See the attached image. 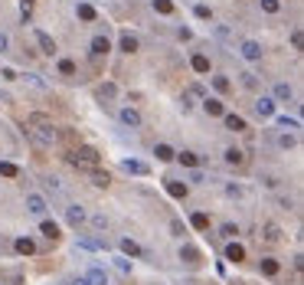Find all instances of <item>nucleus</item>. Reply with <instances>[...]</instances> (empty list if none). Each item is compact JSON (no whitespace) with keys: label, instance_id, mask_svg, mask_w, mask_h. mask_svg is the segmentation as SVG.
Masks as SVG:
<instances>
[{"label":"nucleus","instance_id":"nucleus-1","mask_svg":"<svg viewBox=\"0 0 304 285\" xmlns=\"http://www.w3.org/2000/svg\"><path fill=\"white\" fill-rule=\"evenodd\" d=\"M98 161H101V154H98L95 148H88V144H79L76 151H69V164H72V167H79V171L98 167Z\"/></svg>","mask_w":304,"mask_h":285},{"label":"nucleus","instance_id":"nucleus-2","mask_svg":"<svg viewBox=\"0 0 304 285\" xmlns=\"http://www.w3.org/2000/svg\"><path fill=\"white\" fill-rule=\"evenodd\" d=\"M33 125H40V128H30V134L36 138V144H43V148H49V144H56V132H53V125L43 118V115H33Z\"/></svg>","mask_w":304,"mask_h":285},{"label":"nucleus","instance_id":"nucleus-3","mask_svg":"<svg viewBox=\"0 0 304 285\" xmlns=\"http://www.w3.org/2000/svg\"><path fill=\"white\" fill-rule=\"evenodd\" d=\"M65 219H69V226H82L85 223V210L79 207V203H69L65 207Z\"/></svg>","mask_w":304,"mask_h":285},{"label":"nucleus","instance_id":"nucleus-4","mask_svg":"<svg viewBox=\"0 0 304 285\" xmlns=\"http://www.w3.org/2000/svg\"><path fill=\"white\" fill-rule=\"evenodd\" d=\"M262 240L268 242V246L282 242V226H278V223H265V226H262Z\"/></svg>","mask_w":304,"mask_h":285},{"label":"nucleus","instance_id":"nucleus-5","mask_svg":"<svg viewBox=\"0 0 304 285\" xmlns=\"http://www.w3.org/2000/svg\"><path fill=\"white\" fill-rule=\"evenodd\" d=\"M242 56H245L249 63H259L262 59V46L255 43V40H245V43H242Z\"/></svg>","mask_w":304,"mask_h":285},{"label":"nucleus","instance_id":"nucleus-6","mask_svg":"<svg viewBox=\"0 0 304 285\" xmlns=\"http://www.w3.org/2000/svg\"><path fill=\"white\" fill-rule=\"evenodd\" d=\"M85 174H88V180H92V187H101V190H105V187L111 184V177L105 174V171H95V167H88Z\"/></svg>","mask_w":304,"mask_h":285},{"label":"nucleus","instance_id":"nucleus-7","mask_svg":"<svg viewBox=\"0 0 304 285\" xmlns=\"http://www.w3.org/2000/svg\"><path fill=\"white\" fill-rule=\"evenodd\" d=\"M36 43H40V49H43L46 56H53L56 53V40L49 33H43V30H36Z\"/></svg>","mask_w":304,"mask_h":285},{"label":"nucleus","instance_id":"nucleus-8","mask_svg":"<svg viewBox=\"0 0 304 285\" xmlns=\"http://www.w3.org/2000/svg\"><path fill=\"white\" fill-rule=\"evenodd\" d=\"M26 210L36 213V217H43V213H46V200L40 197V194H30V197H26Z\"/></svg>","mask_w":304,"mask_h":285},{"label":"nucleus","instance_id":"nucleus-9","mask_svg":"<svg viewBox=\"0 0 304 285\" xmlns=\"http://www.w3.org/2000/svg\"><path fill=\"white\" fill-rule=\"evenodd\" d=\"M255 115H259V118H272L275 115V99H259L255 102Z\"/></svg>","mask_w":304,"mask_h":285},{"label":"nucleus","instance_id":"nucleus-10","mask_svg":"<svg viewBox=\"0 0 304 285\" xmlns=\"http://www.w3.org/2000/svg\"><path fill=\"white\" fill-rule=\"evenodd\" d=\"M226 164L242 167V164H245V151H239V148H226Z\"/></svg>","mask_w":304,"mask_h":285},{"label":"nucleus","instance_id":"nucleus-11","mask_svg":"<svg viewBox=\"0 0 304 285\" xmlns=\"http://www.w3.org/2000/svg\"><path fill=\"white\" fill-rule=\"evenodd\" d=\"M40 233H43L46 240H53V242H59V226H56L53 219H43V223H40Z\"/></svg>","mask_w":304,"mask_h":285},{"label":"nucleus","instance_id":"nucleus-12","mask_svg":"<svg viewBox=\"0 0 304 285\" xmlns=\"http://www.w3.org/2000/svg\"><path fill=\"white\" fill-rule=\"evenodd\" d=\"M223 125L229 132H245V118H239V115H223Z\"/></svg>","mask_w":304,"mask_h":285},{"label":"nucleus","instance_id":"nucleus-13","mask_svg":"<svg viewBox=\"0 0 304 285\" xmlns=\"http://www.w3.org/2000/svg\"><path fill=\"white\" fill-rule=\"evenodd\" d=\"M226 259L229 263H242V259H245V249H242L239 242H229L226 246Z\"/></svg>","mask_w":304,"mask_h":285},{"label":"nucleus","instance_id":"nucleus-14","mask_svg":"<svg viewBox=\"0 0 304 285\" xmlns=\"http://www.w3.org/2000/svg\"><path fill=\"white\" fill-rule=\"evenodd\" d=\"M121 121H124L128 128H141V115L134 109H121Z\"/></svg>","mask_w":304,"mask_h":285},{"label":"nucleus","instance_id":"nucleus-15","mask_svg":"<svg viewBox=\"0 0 304 285\" xmlns=\"http://www.w3.org/2000/svg\"><path fill=\"white\" fill-rule=\"evenodd\" d=\"M108 49H111L108 36H95V40H92V53H95V56H105Z\"/></svg>","mask_w":304,"mask_h":285},{"label":"nucleus","instance_id":"nucleus-16","mask_svg":"<svg viewBox=\"0 0 304 285\" xmlns=\"http://www.w3.org/2000/svg\"><path fill=\"white\" fill-rule=\"evenodd\" d=\"M275 99H278V102H291L294 99L291 86H288V82H278V86H275Z\"/></svg>","mask_w":304,"mask_h":285},{"label":"nucleus","instance_id":"nucleus-17","mask_svg":"<svg viewBox=\"0 0 304 285\" xmlns=\"http://www.w3.org/2000/svg\"><path fill=\"white\" fill-rule=\"evenodd\" d=\"M118 246H121V252H124V256H144V249H141L134 240H121Z\"/></svg>","mask_w":304,"mask_h":285},{"label":"nucleus","instance_id":"nucleus-18","mask_svg":"<svg viewBox=\"0 0 304 285\" xmlns=\"http://www.w3.org/2000/svg\"><path fill=\"white\" fill-rule=\"evenodd\" d=\"M154 154H157V161H174V157H177V151L170 148V144H157Z\"/></svg>","mask_w":304,"mask_h":285},{"label":"nucleus","instance_id":"nucleus-19","mask_svg":"<svg viewBox=\"0 0 304 285\" xmlns=\"http://www.w3.org/2000/svg\"><path fill=\"white\" fill-rule=\"evenodd\" d=\"M17 252H20V256H33V252H36V242L20 236V240H17Z\"/></svg>","mask_w":304,"mask_h":285},{"label":"nucleus","instance_id":"nucleus-20","mask_svg":"<svg viewBox=\"0 0 304 285\" xmlns=\"http://www.w3.org/2000/svg\"><path fill=\"white\" fill-rule=\"evenodd\" d=\"M190 66H193V72H209V59L203 53H196L193 59H190Z\"/></svg>","mask_w":304,"mask_h":285},{"label":"nucleus","instance_id":"nucleus-21","mask_svg":"<svg viewBox=\"0 0 304 285\" xmlns=\"http://www.w3.org/2000/svg\"><path fill=\"white\" fill-rule=\"evenodd\" d=\"M121 167H124V171H128V174H147V164H141V161H121Z\"/></svg>","mask_w":304,"mask_h":285},{"label":"nucleus","instance_id":"nucleus-22","mask_svg":"<svg viewBox=\"0 0 304 285\" xmlns=\"http://www.w3.org/2000/svg\"><path fill=\"white\" fill-rule=\"evenodd\" d=\"M167 194L177 200H183L186 197V184H177V180H167Z\"/></svg>","mask_w":304,"mask_h":285},{"label":"nucleus","instance_id":"nucleus-23","mask_svg":"<svg viewBox=\"0 0 304 285\" xmlns=\"http://www.w3.org/2000/svg\"><path fill=\"white\" fill-rule=\"evenodd\" d=\"M88 285H108V275L101 272V269H88Z\"/></svg>","mask_w":304,"mask_h":285},{"label":"nucleus","instance_id":"nucleus-24","mask_svg":"<svg viewBox=\"0 0 304 285\" xmlns=\"http://www.w3.org/2000/svg\"><path fill=\"white\" fill-rule=\"evenodd\" d=\"M180 259H183V263H190V265H196V263H200V249L183 246V249H180Z\"/></svg>","mask_w":304,"mask_h":285},{"label":"nucleus","instance_id":"nucleus-25","mask_svg":"<svg viewBox=\"0 0 304 285\" xmlns=\"http://www.w3.org/2000/svg\"><path fill=\"white\" fill-rule=\"evenodd\" d=\"M203 109H206V115H226V109H223V102L219 99H206L203 102Z\"/></svg>","mask_w":304,"mask_h":285},{"label":"nucleus","instance_id":"nucleus-26","mask_svg":"<svg viewBox=\"0 0 304 285\" xmlns=\"http://www.w3.org/2000/svg\"><path fill=\"white\" fill-rule=\"evenodd\" d=\"M177 157H180V164H183V167H196V164H200V154H193V151H180Z\"/></svg>","mask_w":304,"mask_h":285},{"label":"nucleus","instance_id":"nucleus-27","mask_svg":"<svg viewBox=\"0 0 304 285\" xmlns=\"http://www.w3.org/2000/svg\"><path fill=\"white\" fill-rule=\"evenodd\" d=\"M121 49H124V53H138V36L124 33V36H121Z\"/></svg>","mask_w":304,"mask_h":285},{"label":"nucleus","instance_id":"nucleus-28","mask_svg":"<svg viewBox=\"0 0 304 285\" xmlns=\"http://www.w3.org/2000/svg\"><path fill=\"white\" fill-rule=\"evenodd\" d=\"M76 13H79V20H95L98 13H95V7H88V3H79L76 7Z\"/></svg>","mask_w":304,"mask_h":285},{"label":"nucleus","instance_id":"nucleus-29","mask_svg":"<svg viewBox=\"0 0 304 285\" xmlns=\"http://www.w3.org/2000/svg\"><path fill=\"white\" fill-rule=\"evenodd\" d=\"M98 95H101V99H115V95H118V86H115V82H105V86H98Z\"/></svg>","mask_w":304,"mask_h":285},{"label":"nucleus","instance_id":"nucleus-30","mask_svg":"<svg viewBox=\"0 0 304 285\" xmlns=\"http://www.w3.org/2000/svg\"><path fill=\"white\" fill-rule=\"evenodd\" d=\"M20 174V167L10 164V161H0V177H17Z\"/></svg>","mask_w":304,"mask_h":285},{"label":"nucleus","instance_id":"nucleus-31","mask_svg":"<svg viewBox=\"0 0 304 285\" xmlns=\"http://www.w3.org/2000/svg\"><path fill=\"white\" fill-rule=\"evenodd\" d=\"M79 246H82V249H88V252H98V249H101V242L92 240V236H82V240H79Z\"/></svg>","mask_w":304,"mask_h":285},{"label":"nucleus","instance_id":"nucleus-32","mask_svg":"<svg viewBox=\"0 0 304 285\" xmlns=\"http://www.w3.org/2000/svg\"><path fill=\"white\" fill-rule=\"evenodd\" d=\"M213 88H216V92H223V95H226V92H229V88H232V86H229V79H226V76H213Z\"/></svg>","mask_w":304,"mask_h":285},{"label":"nucleus","instance_id":"nucleus-33","mask_svg":"<svg viewBox=\"0 0 304 285\" xmlns=\"http://www.w3.org/2000/svg\"><path fill=\"white\" fill-rule=\"evenodd\" d=\"M190 223H193L196 230H206V226H209V217H206V213H193V217H190Z\"/></svg>","mask_w":304,"mask_h":285},{"label":"nucleus","instance_id":"nucleus-34","mask_svg":"<svg viewBox=\"0 0 304 285\" xmlns=\"http://www.w3.org/2000/svg\"><path fill=\"white\" fill-rule=\"evenodd\" d=\"M154 10L157 13H174V0H154Z\"/></svg>","mask_w":304,"mask_h":285},{"label":"nucleus","instance_id":"nucleus-35","mask_svg":"<svg viewBox=\"0 0 304 285\" xmlns=\"http://www.w3.org/2000/svg\"><path fill=\"white\" fill-rule=\"evenodd\" d=\"M59 72L62 76H76V63L72 59H59Z\"/></svg>","mask_w":304,"mask_h":285},{"label":"nucleus","instance_id":"nucleus-36","mask_svg":"<svg viewBox=\"0 0 304 285\" xmlns=\"http://www.w3.org/2000/svg\"><path fill=\"white\" fill-rule=\"evenodd\" d=\"M262 272L265 275H278V263H275V259H262Z\"/></svg>","mask_w":304,"mask_h":285},{"label":"nucleus","instance_id":"nucleus-37","mask_svg":"<svg viewBox=\"0 0 304 285\" xmlns=\"http://www.w3.org/2000/svg\"><path fill=\"white\" fill-rule=\"evenodd\" d=\"M92 226H95L98 233H101V230H108V217H101V213H95V217H92Z\"/></svg>","mask_w":304,"mask_h":285},{"label":"nucleus","instance_id":"nucleus-38","mask_svg":"<svg viewBox=\"0 0 304 285\" xmlns=\"http://www.w3.org/2000/svg\"><path fill=\"white\" fill-rule=\"evenodd\" d=\"M193 13L200 17V20H213V10H209V7H203V3H196V7H193Z\"/></svg>","mask_w":304,"mask_h":285},{"label":"nucleus","instance_id":"nucleus-39","mask_svg":"<svg viewBox=\"0 0 304 285\" xmlns=\"http://www.w3.org/2000/svg\"><path fill=\"white\" fill-rule=\"evenodd\" d=\"M278 128H301V121H298V118H288V115H282V118H278Z\"/></svg>","mask_w":304,"mask_h":285},{"label":"nucleus","instance_id":"nucleus-40","mask_svg":"<svg viewBox=\"0 0 304 285\" xmlns=\"http://www.w3.org/2000/svg\"><path fill=\"white\" fill-rule=\"evenodd\" d=\"M278 144H282V148H294V134L282 132V134H278Z\"/></svg>","mask_w":304,"mask_h":285},{"label":"nucleus","instance_id":"nucleus-41","mask_svg":"<svg viewBox=\"0 0 304 285\" xmlns=\"http://www.w3.org/2000/svg\"><path fill=\"white\" fill-rule=\"evenodd\" d=\"M20 13H23V20H30V13H33V0H20Z\"/></svg>","mask_w":304,"mask_h":285},{"label":"nucleus","instance_id":"nucleus-42","mask_svg":"<svg viewBox=\"0 0 304 285\" xmlns=\"http://www.w3.org/2000/svg\"><path fill=\"white\" fill-rule=\"evenodd\" d=\"M239 76H242V86H245V88H255V86H259V82H255V76H252V72H239Z\"/></svg>","mask_w":304,"mask_h":285},{"label":"nucleus","instance_id":"nucleus-43","mask_svg":"<svg viewBox=\"0 0 304 285\" xmlns=\"http://www.w3.org/2000/svg\"><path fill=\"white\" fill-rule=\"evenodd\" d=\"M262 10L265 13H278V0H262Z\"/></svg>","mask_w":304,"mask_h":285},{"label":"nucleus","instance_id":"nucleus-44","mask_svg":"<svg viewBox=\"0 0 304 285\" xmlns=\"http://www.w3.org/2000/svg\"><path fill=\"white\" fill-rule=\"evenodd\" d=\"M291 46H294V49H301V46H304V36H301V30H294V33H291Z\"/></svg>","mask_w":304,"mask_h":285},{"label":"nucleus","instance_id":"nucleus-45","mask_svg":"<svg viewBox=\"0 0 304 285\" xmlns=\"http://www.w3.org/2000/svg\"><path fill=\"white\" fill-rule=\"evenodd\" d=\"M226 194H229V197H236V200H239L242 194H245V190H242V187H236V184H229V187H226Z\"/></svg>","mask_w":304,"mask_h":285},{"label":"nucleus","instance_id":"nucleus-46","mask_svg":"<svg viewBox=\"0 0 304 285\" xmlns=\"http://www.w3.org/2000/svg\"><path fill=\"white\" fill-rule=\"evenodd\" d=\"M170 230H174V236H183V233H186V226L180 223V219H174V223H170Z\"/></svg>","mask_w":304,"mask_h":285},{"label":"nucleus","instance_id":"nucleus-47","mask_svg":"<svg viewBox=\"0 0 304 285\" xmlns=\"http://www.w3.org/2000/svg\"><path fill=\"white\" fill-rule=\"evenodd\" d=\"M236 233H239V226H232V223H226V226H223V236H229V240H232Z\"/></svg>","mask_w":304,"mask_h":285},{"label":"nucleus","instance_id":"nucleus-48","mask_svg":"<svg viewBox=\"0 0 304 285\" xmlns=\"http://www.w3.org/2000/svg\"><path fill=\"white\" fill-rule=\"evenodd\" d=\"M7 46H10V36H7V33H0V53H3Z\"/></svg>","mask_w":304,"mask_h":285},{"label":"nucleus","instance_id":"nucleus-49","mask_svg":"<svg viewBox=\"0 0 304 285\" xmlns=\"http://www.w3.org/2000/svg\"><path fill=\"white\" fill-rule=\"evenodd\" d=\"M72 285H88V279H76V282H72Z\"/></svg>","mask_w":304,"mask_h":285}]
</instances>
